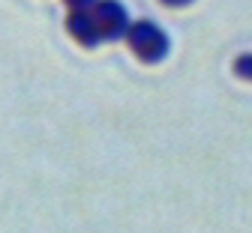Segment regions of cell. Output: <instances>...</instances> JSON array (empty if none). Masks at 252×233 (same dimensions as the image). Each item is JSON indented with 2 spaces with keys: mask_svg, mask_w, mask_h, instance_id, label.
I'll list each match as a JSON object with an SVG mask.
<instances>
[{
  "mask_svg": "<svg viewBox=\"0 0 252 233\" xmlns=\"http://www.w3.org/2000/svg\"><path fill=\"white\" fill-rule=\"evenodd\" d=\"M66 3L72 6V12H84V9H93L96 0H66Z\"/></svg>",
  "mask_w": 252,
  "mask_h": 233,
  "instance_id": "obj_5",
  "label": "cell"
},
{
  "mask_svg": "<svg viewBox=\"0 0 252 233\" xmlns=\"http://www.w3.org/2000/svg\"><path fill=\"white\" fill-rule=\"evenodd\" d=\"M234 72H237L240 78L252 81V54H243V57H237V63H234Z\"/></svg>",
  "mask_w": 252,
  "mask_h": 233,
  "instance_id": "obj_4",
  "label": "cell"
},
{
  "mask_svg": "<svg viewBox=\"0 0 252 233\" xmlns=\"http://www.w3.org/2000/svg\"><path fill=\"white\" fill-rule=\"evenodd\" d=\"M66 27H69L72 36H75L81 45H87V48H93V45H99V42H102L96 24H93L90 9H84V12H72V15L66 18Z\"/></svg>",
  "mask_w": 252,
  "mask_h": 233,
  "instance_id": "obj_3",
  "label": "cell"
},
{
  "mask_svg": "<svg viewBox=\"0 0 252 233\" xmlns=\"http://www.w3.org/2000/svg\"><path fill=\"white\" fill-rule=\"evenodd\" d=\"M126 42L135 51L138 60L144 63H159L165 54H168V36L150 21H135L126 30Z\"/></svg>",
  "mask_w": 252,
  "mask_h": 233,
  "instance_id": "obj_1",
  "label": "cell"
},
{
  "mask_svg": "<svg viewBox=\"0 0 252 233\" xmlns=\"http://www.w3.org/2000/svg\"><path fill=\"white\" fill-rule=\"evenodd\" d=\"M162 3H168V6H183V3H189V0H162Z\"/></svg>",
  "mask_w": 252,
  "mask_h": 233,
  "instance_id": "obj_6",
  "label": "cell"
},
{
  "mask_svg": "<svg viewBox=\"0 0 252 233\" xmlns=\"http://www.w3.org/2000/svg\"><path fill=\"white\" fill-rule=\"evenodd\" d=\"M93 24H96L102 39H120L129 30V21H126V9L117 3V0H96L90 9Z\"/></svg>",
  "mask_w": 252,
  "mask_h": 233,
  "instance_id": "obj_2",
  "label": "cell"
}]
</instances>
